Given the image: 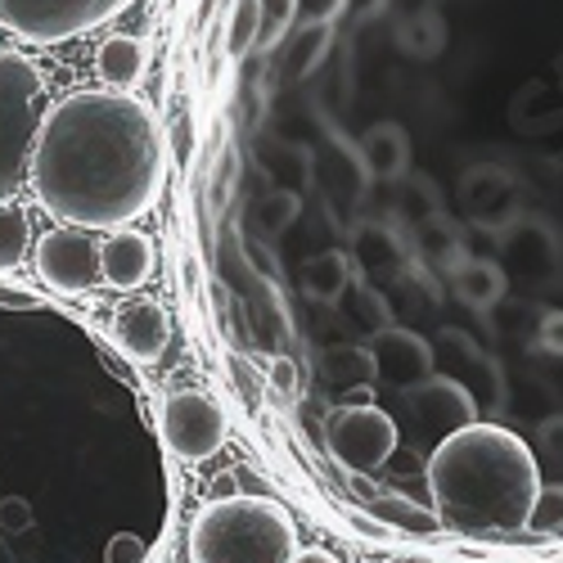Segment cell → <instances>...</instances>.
Masks as SVG:
<instances>
[{"mask_svg": "<svg viewBox=\"0 0 563 563\" xmlns=\"http://www.w3.org/2000/svg\"><path fill=\"white\" fill-rule=\"evenodd\" d=\"M167 176L163 131L150 104L126 90H73L45 109L32 190L59 225L126 230L140 221Z\"/></svg>", "mask_w": 563, "mask_h": 563, "instance_id": "6da1fadb", "label": "cell"}, {"mask_svg": "<svg viewBox=\"0 0 563 563\" xmlns=\"http://www.w3.org/2000/svg\"><path fill=\"white\" fill-rule=\"evenodd\" d=\"M424 483L442 528L519 532V528H532L541 468L519 433L478 419L474 429L455 433L429 455Z\"/></svg>", "mask_w": 563, "mask_h": 563, "instance_id": "7a4b0ae2", "label": "cell"}, {"mask_svg": "<svg viewBox=\"0 0 563 563\" xmlns=\"http://www.w3.org/2000/svg\"><path fill=\"white\" fill-rule=\"evenodd\" d=\"M298 528L271 496L208 500L190 523V563H294Z\"/></svg>", "mask_w": 563, "mask_h": 563, "instance_id": "3957f363", "label": "cell"}, {"mask_svg": "<svg viewBox=\"0 0 563 563\" xmlns=\"http://www.w3.org/2000/svg\"><path fill=\"white\" fill-rule=\"evenodd\" d=\"M41 90L45 77L23 51H0V203H10L32 176L41 135Z\"/></svg>", "mask_w": 563, "mask_h": 563, "instance_id": "277c9868", "label": "cell"}, {"mask_svg": "<svg viewBox=\"0 0 563 563\" xmlns=\"http://www.w3.org/2000/svg\"><path fill=\"white\" fill-rule=\"evenodd\" d=\"M131 0H0V27L32 45H59L118 19Z\"/></svg>", "mask_w": 563, "mask_h": 563, "instance_id": "5b68a950", "label": "cell"}, {"mask_svg": "<svg viewBox=\"0 0 563 563\" xmlns=\"http://www.w3.org/2000/svg\"><path fill=\"white\" fill-rule=\"evenodd\" d=\"M401 429L379 406H334L324 419V451H330L347 474H379L397 455Z\"/></svg>", "mask_w": 563, "mask_h": 563, "instance_id": "8992f818", "label": "cell"}, {"mask_svg": "<svg viewBox=\"0 0 563 563\" xmlns=\"http://www.w3.org/2000/svg\"><path fill=\"white\" fill-rule=\"evenodd\" d=\"M100 240L77 225H55L36 240V275L55 294H90L104 279Z\"/></svg>", "mask_w": 563, "mask_h": 563, "instance_id": "52a82bcc", "label": "cell"}, {"mask_svg": "<svg viewBox=\"0 0 563 563\" xmlns=\"http://www.w3.org/2000/svg\"><path fill=\"white\" fill-rule=\"evenodd\" d=\"M478 401L468 397L455 379H446V374H433L429 384H419L406 393V424H410V438L419 446L438 451L442 442H451L455 433L474 429L478 424Z\"/></svg>", "mask_w": 563, "mask_h": 563, "instance_id": "ba28073f", "label": "cell"}, {"mask_svg": "<svg viewBox=\"0 0 563 563\" xmlns=\"http://www.w3.org/2000/svg\"><path fill=\"white\" fill-rule=\"evenodd\" d=\"M225 433H230L225 410L208 393L185 388L163 401V442L172 446L176 460H185V464L212 460L225 446Z\"/></svg>", "mask_w": 563, "mask_h": 563, "instance_id": "9c48e42d", "label": "cell"}, {"mask_svg": "<svg viewBox=\"0 0 563 563\" xmlns=\"http://www.w3.org/2000/svg\"><path fill=\"white\" fill-rule=\"evenodd\" d=\"M500 244V266L509 279H519L528 289H545L563 279V240L545 217H519L505 234H496Z\"/></svg>", "mask_w": 563, "mask_h": 563, "instance_id": "30bf717a", "label": "cell"}, {"mask_svg": "<svg viewBox=\"0 0 563 563\" xmlns=\"http://www.w3.org/2000/svg\"><path fill=\"white\" fill-rule=\"evenodd\" d=\"M433 356H438V374H446V379H455L468 397L478 401L483 415H500L505 410V369L500 361L474 343L464 330H438L433 339Z\"/></svg>", "mask_w": 563, "mask_h": 563, "instance_id": "8fae6325", "label": "cell"}, {"mask_svg": "<svg viewBox=\"0 0 563 563\" xmlns=\"http://www.w3.org/2000/svg\"><path fill=\"white\" fill-rule=\"evenodd\" d=\"M374 361H379V384H393L401 393L429 384L438 374V356H433V343L424 334L406 330V324H393L388 334H379L369 343Z\"/></svg>", "mask_w": 563, "mask_h": 563, "instance_id": "7c38bea8", "label": "cell"}, {"mask_svg": "<svg viewBox=\"0 0 563 563\" xmlns=\"http://www.w3.org/2000/svg\"><path fill=\"white\" fill-rule=\"evenodd\" d=\"M464 212L474 225L505 234L514 221H519V180L500 167H474L464 176Z\"/></svg>", "mask_w": 563, "mask_h": 563, "instance_id": "4fadbf2b", "label": "cell"}, {"mask_svg": "<svg viewBox=\"0 0 563 563\" xmlns=\"http://www.w3.org/2000/svg\"><path fill=\"white\" fill-rule=\"evenodd\" d=\"M113 343H118L131 361H140V365L158 361V356L167 352V343H172V320H167L163 302H154V298H131V302H122L118 316H113Z\"/></svg>", "mask_w": 563, "mask_h": 563, "instance_id": "5bb4252c", "label": "cell"}, {"mask_svg": "<svg viewBox=\"0 0 563 563\" xmlns=\"http://www.w3.org/2000/svg\"><path fill=\"white\" fill-rule=\"evenodd\" d=\"M100 262H104V285H113L122 294H135L140 285H150L158 253H154V240H150L145 230L126 225V230H113L109 240H104Z\"/></svg>", "mask_w": 563, "mask_h": 563, "instance_id": "9a60e30c", "label": "cell"}, {"mask_svg": "<svg viewBox=\"0 0 563 563\" xmlns=\"http://www.w3.org/2000/svg\"><path fill=\"white\" fill-rule=\"evenodd\" d=\"M257 167L266 172L271 190H289V195H302L316 185V154L307 145H298V140H285V135H262L257 150H253Z\"/></svg>", "mask_w": 563, "mask_h": 563, "instance_id": "2e32d148", "label": "cell"}, {"mask_svg": "<svg viewBox=\"0 0 563 563\" xmlns=\"http://www.w3.org/2000/svg\"><path fill=\"white\" fill-rule=\"evenodd\" d=\"M361 163L369 172V180H406L410 172V135L397 122H374L361 135Z\"/></svg>", "mask_w": 563, "mask_h": 563, "instance_id": "e0dca14e", "label": "cell"}, {"mask_svg": "<svg viewBox=\"0 0 563 563\" xmlns=\"http://www.w3.org/2000/svg\"><path fill=\"white\" fill-rule=\"evenodd\" d=\"M320 379L330 384L334 393H361V388H374L379 384V361H374L369 343H334L320 352Z\"/></svg>", "mask_w": 563, "mask_h": 563, "instance_id": "ac0fdd59", "label": "cell"}, {"mask_svg": "<svg viewBox=\"0 0 563 563\" xmlns=\"http://www.w3.org/2000/svg\"><path fill=\"white\" fill-rule=\"evenodd\" d=\"M352 262L365 275H379V279H401L410 271V253L393 225H361L352 244Z\"/></svg>", "mask_w": 563, "mask_h": 563, "instance_id": "d6986e66", "label": "cell"}, {"mask_svg": "<svg viewBox=\"0 0 563 563\" xmlns=\"http://www.w3.org/2000/svg\"><path fill=\"white\" fill-rule=\"evenodd\" d=\"M451 289L464 307L474 311H492L505 302V289H509V275L496 257H464L455 271H451Z\"/></svg>", "mask_w": 563, "mask_h": 563, "instance_id": "ffe728a7", "label": "cell"}, {"mask_svg": "<svg viewBox=\"0 0 563 563\" xmlns=\"http://www.w3.org/2000/svg\"><path fill=\"white\" fill-rule=\"evenodd\" d=\"M334 311H339L343 330H352L356 339H369V343L393 330V298L379 294L374 285H352Z\"/></svg>", "mask_w": 563, "mask_h": 563, "instance_id": "44dd1931", "label": "cell"}, {"mask_svg": "<svg viewBox=\"0 0 563 563\" xmlns=\"http://www.w3.org/2000/svg\"><path fill=\"white\" fill-rule=\"evenodd\" d=\"M352 285H356V262H352L347 253H339V249L316 253V257H307V266H302V289H307V298H316V302H324V307H339Z\"/></svg>", "mask_w": 563, "mask_h": 563, "instance_id": "7402d4cb", "label": "cell"}, {"mask_svg": "<svg viewBox=\"0 0 563 563\" xmlns=\"http://www.w3.org/2000/svg\"><path fill=\"white\" fill-rule=\"evenodd\" d=\"M145 41H135V36H109L100 51H96V73L109 90H131L140 77H145Z\"/></svg>", "mask_w": 563, "mask_h": 563, "instance_id": "603a6c76", "label": "cell"}, {"mask_svg": "<svg viewBox=\"0 0 563 563\" xmlns=\"http://www.w3.org/2000/svg\"><path fill=\"white\" fill-rule=\"evenodd\" d=\"M365 509H369V519H379V523H388V528H406V532H433V528H442V523H438V509L419 505V500H410V496H401V492L374 496Z\"/></svg>", "mask_w": 563, "mask_h": 563, "instance_id": "cb8c5ba5", "label": "cell"}, {"mask_svg": "<svg viewBox=\"0 0 563 563\" xmlns=\"http://www.w3.org/2000/svg\"><path fill=\"white\" fill-rule=\"evenodd\" d=\"M324 55H330V27H298L294 41L285 45V59H279V68H285L289 81H307L311 73H320Z\"/></svg>", "mask_w": 563, "mask_h": 563, "instance_id": "d4e9b609", "label": "cell"}, {"mask_svg": "<svg viewBox=\"0 0 563 563\" xmlns=\"http://www.w3.org/2000/svg\"><path fill=\"white\" fill-rule=\"evenodd\" d=\"M397 217L410 230H424L433 221H442V203H438V185L429 176H406L397 190Z\"/></svg>", "mask_w": 563, "mask_h": 563, "instance_id": "484cf974", "label": "cell"}, {"mask_svg": "<svg viewBox=\"0 0 563 563\" xmlns=\"http://www.w3.org/2000/svg\"><path fill=\"white\" fill-rule=\"evenodd\" d=\"M32 249V225L14 203H0V271H19Z\"/></svg>", "mask_w": 563, "mask_h": 563, "instance_id": "4316f807", "label": "cell"}, {"mask_svg": "<svg viewBox=\"0 0 563 563\" xmlns=\"http://www.w3.org/2000/svg\"><path fill=\"white\" fill-rule=\"evenodd\" d=\"M298 217H302V195H289V190H266L253 203V221L262 225V234H285Z\"/></svg>", "mask_w": 563, "mask_h": 563, "instance_id": "83f0119b", "label": "cell"}, {"mask_svg": "<svg viewBox=\"0 0 563 563\" xmlns=\"http://www.w3.org/2000/svg\"><path fill=\"white\" fill-rule=\"evenodd\" d=\"M262 5L257 0H240L234 5V19H230V32H225V51L230 55H249V45L257 41V32H262Z\"/></svg>", "mask_w": 563, "mask_h": 563, "instance_id": "f1b7e54d", "label": "cell"}, {"mask_svg": "<svg viewBox=\"0 0 563 563\" xmlns=\"http://www.w3.org/2000/svg\"><path fill=\"white\" fill-rule=\"evenodd\" d=\"M225 365H230V379H234V388H240V397H244L249 406H262V388H266L262 369H257L249 356H240V352H230Z\"/></svg>", "mask_w": 563, "mask_h": 563, "instance_id": "f546056e", "label": "cell"}, {"mask_svg": "<svg viewBox=\"0 0 563 563\" xmlns=\"http://www.w3.org/2000/svg\"><path fill=\"white\" fill-rule=\"evenodd\" d=\"M532 343H537V352H541L545 361H563V311H559V307H554V311H541Z\"/></svg>", "mask_w": 563, "mask_h": 563, "instance_id": "4dcf8cb0", "label": "cell"}, {"mask_svg": "<svg viewBox=\"0 0 563 563\" xmlns=\"http://www.w3.org/2000/svg\"><path fill=\"white\" fill-rule=\"evenodd\" d=\"M532 528L537 532H559L563 528V487H541L537 509H532Z\"/></svg>", "mask_w": 563, "mask_h": 563, "instance_id": "1f68e13d", "label": "cell"}, {"mask_svg": "<svg viewBox=\"0 0 563 563\" xmlns=\"http://www.w3.org/2000/svg\"><path fill=\"white\" fill-rule=\"evenodd\" d=\"M347 10V0H298V23L302 27H330Z\"/></svg>", "mask_w": 563, "mask_h": 563, "instance_id": "d6a6232c", "label": "cell"}, {"mask_svg": "<svg viewBox=\"0 0 563 563\" xmlns=\"http://www.w3.org/2000/svg\"><path fill=\"white\" fill-rule=\"evenodd\" d=\"M266 384L279 393V397H298V365L294 361H271V369H266Z\"/></svg>", "mask_w": 563, "mask_h": 563, "instance_id": "836d02e7", "label": "cell"}, {"mask_svg": "<svg viewBox=\"0 0 563 563\" xmlns=\"http://www.w3.org/2000/svg\"><path fill=\"white\" fill-rule=\"evenodd\" d=\"M257 5H262L266 27H275V32H285L289 23H298V0H257Z\"/></svg>", "mask_w": 563, "mask_h": 563, "instance_id": "e575fe53", "label": "cell"}, {"mask_svg": "<svg viewBox=\"0 0 563 563\" xmlns=\"http://www.w3.org/2000/svg\"><path fill=\"white\" fill-rule=\"evenodd\" d=\"M140 559H145V541L135 532H118L109 541V563H140Z\"/></svg>", "mask_w": 563, "mask_h": 563, "instance_id": "d590c367", "label": "cell"}, {"mask_svg": "<svg viewBox=\"0 0 563 563\" xmlns=\"http://www.w3.org/2000/svg\"><path fill=\"white\" fill-rule=\"evenodd\" d=\"M537 442H541V451L550 460H563V415H550L545 419V424L537 429Z\"/></svg>", "mask_w": 563, "mask_h": 563, "instance_id": "8d00e7d4", "label": "cell"}, {"mask_svg": "<svg viewBox=\"0 0 563 563\" xmlns=\"http://www.w3.org/2000/svg\"><path fill=\"white\" fill-rule=\"evenodd\" d=\"M545 384H550V393L563 401V361H550V369H545Z\"/></svg>", "mask_w": 563, "mask_h": 563, "instance_id": "74e56055", "label": "cell"}, {"mask_svg": "<svg viewBox=\"0 0 563 563\" xmlns=\"http://www.w3.org/2000/svg\"><path fill=\"white\" fill-rule=\"evenodd\" d=\"M0 307H36V298L14 294V289H0Z\"/></svg>", "mask_w": 563, "mask_h": 563, "instance_id": "f35d334b", "label": "cell"}, {"mask_svg": "<svg viewBox=\"0 0 563 563\" xmlns=\"http://www.w3.org/2000/svg\"><path fill=\"white\" fill-rule=\"evenodd\" d=\"M294 563H339L330 550H298V559Z\"/></svg>", "mask_w": 563, "mask_h": 563, "instance_id": "ab89813d", "label": "cell"}, {"mask_svg": "<svg viewBox=\"0 0 563 563\" xmlns=\"http://www.w3.org/2000/svg\"><path fill=\"white\" fill-rule=\"evenodd\" d=\"M384 563H438V559H429V554H393Z\"/></svg>", "mask_w": 563, "mask_h": 563, "instance_id": "60d3db41", "label": "cell"}]
</instances>
